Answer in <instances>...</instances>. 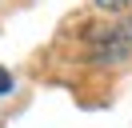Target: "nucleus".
<instances>
[{"mask_svg":"<svg viewBox=\"0 0 132 128\" xmlns=\"http://www.w3.org/2000/svg\"><path fill=\"white\" fill-rule=\"evenodd\" d=\"M88 48L92 60L100 64H116L132 52V20H116V24H96L88 32Z\"/></svg>","mask_w":132,"mask_h":128,"instance_id":"nucleus-1","label":"nucleus"},{"mask_svg":"<svg viewBox=\"0 0 132 128\" xmlns=\"http://www.w3.org/2000/svg\"><path fill=\"white\" fill-rule=\"evenodd\" d=\"M96 8H108V12H120V8H132V0H96Z\"/></svg>","mask_w":132,"mask_h":128,"instance_id":"nucleus-2","label":"nucleus"},{"mask_svg":"<svg viewBox=\"0 0 132 128\" xmlns=\"http://www.w3.org/2000/svg\"><path fill=\"white\" fill-rule=\"evenodd\" d=\"M4 92H12V72L8 68H0V96H4Z\"/></svg>","mask_w":132,"mask_h":128,"instance_id":"nucleus-3","label":"nucleus"}]
</instances>
